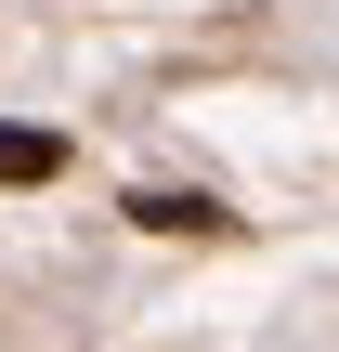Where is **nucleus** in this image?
I'll return each mask as SVG.
<instances>
[{
  "label": "nucleus",
  "mask_w": 339,
  "mask_h": 352,
  "mask_svg": "<svg viewBox=\"0 0 339 352\" xmlns=\"http://www.w3.org/2000/svg\"><path fill=\"white\" fill-rule=\"evenodd\" d=\"M131 222H144V235H222L235 209H222V196H183V183H157V196H131Z\"/></svg>",
  "instance_id": "1"
},
{
  "label": "nucleus",
  "mask_w": 339,
  "mask_h": 352,
  "mask_svg": "<svg viewBox=\"0 0 339 352\" xmlns=\"http://www.w3.org/2000/svg\"><path fill=\"white\" fill-rule=\"evenodd\" d=\"M65 170V131H26V118H0V183H52Z\"/></svg>",
  "instance_id": "2"
}]
</instances>
